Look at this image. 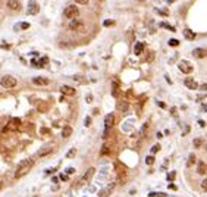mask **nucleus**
Masks as SVG:
<instances>
[{"label": "nucleus", "mask_w": 207, "mask_h": 197, "mask_svg": "<svg viewBox=\"0 0 207 197\" xmlns=\"http://www.w3.org/2000/svg\"><path fill=\"white\" fill-rule=\"evenodd\" d=\"M34 166V159H24L16 168L15 171V178H21V177H24V175H27Z\"/></svg>", "instance_id": "nucleus-1"}, {"label": "nucleus", "mask_w": 207, "mask_h": 197, "mask_svg": "<svg viewBox=\"0 0 207 197\" xmlns=\"http://www.w3.org/2000/svg\"><path fill=\"white\" fill-rule=\"evenodd\" d=\"M0 85H2L3 88H15L18 85V79L12 75H5L0 79Z\"/></svg>", "instance_id": "nucleus-2"}, {"label": "nucleus", "mask_w": 207, "mask_h": 197, "mask_svg": "<svg viewBox=\"0 0 207 197\" xmlns=\"http://www.w3.org/2000/svg\"><path fill=\"white\" fill-rule=\"evenodd\" d=\"M113 124H115V115L113 113L106 115V118H104V134H103V138H106L109 135V131L113 126Z\"/></svg>", "instance_id": "nucleus-3"}, {"label": "nucleus", "mask_w": 207, "mask_h": 197, "mask_svg": "<svg viewBox=\"0 0 207 197\" xmlns=\"http://www.w3.org/2000/svg\"><path fill=\"white\" fill-rule=\"evenodd\" d=\"M63 15H65V18H68V19H72V18H77V16L79 15V10H78L77 6H68V8L63 10Z\"/></svg>", "instance_id": "nucleus-4"}, {"label": "nucleus", "mask_w": 207, "mask_h": 197, "mask_svg": "<svg viewBox=\"0 0 207 197\" xmlns=\"http://www.w3.org/2000/svg\"><path fill=\"white\" fill-rule=\"evenodd\" d=\"M40 12V5L35 2V0H30L28 2V6H27V13L28 15H37Z\"/></svg>", "instance_id": "nucleus-5"}, {"label": "nucleus", "mask_w": 207, "mask_h": 197, "mask_svg": "<svg viewBox=\"0 0 207 197\" xmlns=\"http://www.w3.org/2000/svg\"><path fill=\"white\" fill-rule=\"evenodd\" d=\"M178 66H179V69H181L182 74H191L193 72V65L188 60H181Z\"/></svg>", "instance_id": "nucleus-6"}, {"label": "nucleus", "mask_w": 207, "mask_h": 197, "mask_svg": "<svg viewBox=\"0 0 207 197\" xmlns=\"http://www.w3.org/2000/svg\"><path fill=\"white\" fill-rule=\"evenodd\" d=\"M94 172H96V169H94L93 166H91V168H88V171L84 173V177L79 180V182H78V184H75V187H77V185H81V184H84V182H87V181H88V180H90V178L94 175Z\"/></svg>", "instance_id": "nucleus-7"}, {"label": "nucleus", "mask_w": 207, "mask_h": 197, "mask_svg": "<svg viewBox=\"0 0 207 197\" xmlns=\"http://www.w3.org/2000/svg\"><path fill=\"white\" fill-rule=\"evenodd\" d=\"M32 82H34L35 85H41V87H46V85L50 84V81H49L47 78H44V77H34V78H32Z\"/></svg>", "instance_id": "nucleus-8"}, {"label": "nucleus", "mask_w": 207, "mask_h": 197, "mask_svg": "<svg viewBox=\"0 0 207 197\" xmlns=\"http://www.w3.org/2000/svg\"><path fill=\"white\" fill-rule=\"evenodd\" d=\"M184 84H185V87H187V88H190V90H197L198 88V84L193 78H187L185 81H184Z\"/></svg>", "instance_id": "nucleus-9"}, {"label": "nucleus", "mask_w": 207, "mask_h": 197, "mask_svg": "<svg viewBox=\"0 0 207 197\" xmlns=\"http://www.w3.org/2000/svg\"><path fill=\"white\" fill-rule=\"evenodd\" d=\"M115 190V185L113 184H110V185H107L106 188H103L100 193H99V197H109L110 194H112V191Z\"/></svg>", "instance_id": "nucleus-10"}, {"label": "nucleus", "mask_w": 207, "mask_h": 197, "mask_svg": "<svg viewBox=\"0 0 207 197\" xmlns=\"http://www.w3.org/2000/svg\"><path fill=\"white\" fill-rule=\"evenodd\" d=\"M60 93L65 94V96H74L75 94V88H72V87H69V85H62L60 87Z\"/></svg>", "instance_id": "nucleus-11"}, {"label": "nucleus", "mask_w": 207, "mask_h": 197, "mask_svg": "<svg viewBox=\"0 0 207 197\" xmlns=\"http://www.w3.org/2000/svg\"><path fill=\"white\" fill-rule=\"evenodd\" d=\"M81 27H84V24L81 22V21H77L74 19L71 24H69V30H72V31H77V30H81Z\"/></svg>", "instance_id": "nucleus-12"}, {"label": "nucleus", "mask_w": 207, "mask_h": 197, "mask_svg": "<svg viewBox=\"0 0 207 197\" xmlns=\"http://www.w3.org/2000/svg\"><path fill=\"white\" fill-rule=\"evenodd\" d=\"M206 172H207V165L204 162H198L197 163V173L198 175H206Z\"/></svg>", "instance_id": "nucleus-13"}, {"label": "nucleus", "mask_w": 207, "mask_h": 197, "mask_svg": "<svg viewBox=\"0 0 207 197\" xmlns=\"http://www.w3.org/2000/svg\"><path fill=\"white\" fill-rule=\"evenodd\" d=\"M19 119L18 118H13V119H10L9 121V124H8V129H10V131H13V129H16L18 126H19Z\"/></svg>", "instance_id": "nucleus-14"}, {"label": "nucleus", "mask_w": 207, "mask_h": 197, "mask_svg": "<svg viewBox=\"0 0 207 197\" xmlns=\"http://www.w3.org/2000/svg\"><path fill=\"white\" fill-rule=\"evenodd\" d=\"M143 50H144V43H135V46H134V53L138 56V55H141L143 53Z\"/></svg>", "instance_id": "nucleus-15"}, {"label": "nucleus", "mask_w": 207, "mask_h": 197, "mask_svg": "<svg viewBox=\"0 0 207 197\" xmlns=\"http://www.w3.org/2000/svg\"><path fill=\"white\" fill-rule=\"evenodd\" d=\"M193 55H194L195 57H198V59H203V57H206L207 50H206V49H195V50L193 52Z\"/></svg>", "instance_id": "nucleus-16"}, {"label": "nucleus", "mask_w": 207, "mask_h": 197, "mask_svg": "<svg viewBox=\"0 0 207 197\" xmlns=\"http://www.w3.org/2000/svg\"><path fill=\"white\" fill-rule=\"evenodd\" d=\"M8 6H9V9H12V10H18V9L21 8V3H19V0H9Z\"/></svg>", "instance_id": "nucleus-17"}, {"label": "nucleus", "mask_w": 207, "mask_h": 197, "mask_svg": "<svg viewBox=\"0 0 207 197\" xmlns=\"http://www.w3.org/2000/svg\"><path fill=\"white\" fill-rule=\"evenodd\" d=\"M184 37H185L187 40H194V38H195V34H194V31H191L190 28H185V30H184Z\"/></svg>", "instance_id": "nucleus-18"}, {"label": "nucleus", "mask_w": 207, "mask_h": 197, "mask_svg": "<svg viewBox=\"0 0 207 197\" xmlns=\"http://www.w3.org/2000/svg\"><path fill=\"white\" fill-rule=\"evenodd\" d=\"M71 134H72V128H71V126H65V128L62 129V137H63V138L71 137Z\"/></svg>", "instance_id": "nucleus-19"}, {"label": "nucleus", "mask_w": 207, "mask_h": 197, "mask_svg": "<svg viewBox=\"0 0 207 197\" xmlns=\"http://www.w3.org/2000/svg\"><path fill=\"white\" fill-rule=\"evenodd\" d=\"M50 150H52V146L44 147V149H41V150L38 151V155H40V156H46V155H49V153H50Z\"/></svg>", "instance_id": "nucleus-20"}, {"label": "nucleus", "mask_w": 207, "mask_h": 197, "mask_svg": "<svg viewBox=\"0 0 207 197\" xmlns=\"http://www.w3.org/2000/svg\"><path fill=\"white\" fill-rule=\"evenodd\" d=\"M112 94H113L115 97L119 96V88H118V82H116V81H113V90H112Z\"/></svg>", "instance_id": "nucleus-21"}, {"label": "nucleus", "mask_w": 207, "mask_h": 197, "mask_svg": "<svg viewBox=\"0 0 207 197\" xmlns=\"http://www.w3.org/2000/svg\"><path fill=\"white\" fill-rule=\"evenodd\" d=\"M119 111H122V112H126L128 111V103L126 102H122V103H119Z\"/></svg>", "instance_id": "nucleus-22"}, {"label": "nucleus", "mask_w": 207, "mask_h": 197, "mask_svg": "<svg viewBox=\"0 0 207 197\" xmlns=\"http://www.w3.org/2000/svg\"><path fill=\"white\" fill-rule=\"evenodd\" d=\"M194 162H195V156H194V155H190V158H188V160H187V166H188V168L193 166Z\"/></svg>", "instance_id": "nucleus-23"}, {"label": "nucleus", "mask_w": 207, "mask_h": 197, "mask_svg": "<svg viewBox=\"0 0 207 197\" xmlns=\"http://www.w3.org/2000/svg\"><path fill=\"white\" fill-rule=\"evenodd\" d=\"M109 155V147L104 144L103 147H101V151H100V156H107Z\"/></svg>", "instance_id": "nucleus-24"}, {"label": "nucleus", "mask_w": 207, "mask_h": 197, "mask_svg": "<svg viewBox=\"0 0 207 197\" xmlns=\"http://www.w3.org/2000/svg\"><path fill=\"white\" fill-rule=\"evenodd\" d=\"M103 25H104V27H113V25H115V21H113V19H106L104 22H103Z\"/></svg>", "instance_id": "nucleus-25"}, {"label": "nucleus", "mask_w": 207, "mask_h": 197, "mask_svg": "<svg viewBox=\"0 0 207 197\" xmlns=\"http://www.w3.org/2000/svg\"><path fill=\"white\" fill-rule=\"evenodd\" d=\"M178 44H179V41H178V40H175V38L169 40V46H172V47H176Z\"/></svg>", "instance_id": "nucleus-26"}, {"label": "nucleus", "mask_w": 207, "mask_h": 197, "mask_svg": "<svg viewBox=\"0 0 207 197\" xmlns=\"http://www.w3.org/2000/svg\"><path fill=\"white\" fill-rule=\"evenodd\" d=\"M159 150H160V144H156V146H153V147H151V150H150V151H151V155H154V153H157Z\"/></svg>", "instance_id": "nucleus-27"}, {"label": "nucleus", "mask_w": 207, "mask_h": 197, "mask_svg": "<svg viewBox=\"0 0 207 197\" xmlns=\"http://www.w3.org/2000/svg\"><path fill=\"white\" fill-rule=\"evenodd\" d=\"M146 163H147V165H153V163H154V158H153V156H147V158H146Z\"/></svg>", "instance_id": "nucleus-28"}, {"label": "nucleus", "mask_w": 207, "mask_h": 197, "mask_svg": "<svg viewBox=\"0 0 207 197\" xmlns=\"http://www.w3.org/2000/svg\"><path fill=\"white\" fill-rule=\"evenodd\" d=\"M150 196L153 197V196H156V197H168V194H165V193H150Z\"/></svg>", "instance_id": "nucleus-29"}, {"label": "nucleus", "mask_w": 207, "mask_h": 197, "mask_svg": "<svg viewBox=\"0 0 207 197\" xmlns=\"http://www.w3.org/2000/svg\"><path fill=\"white\" fill-rule=\"evenodd\" d=\"M160 27H163V28H168V30H170V31H175V28H173V27H170L169 24H165V22H162V24H160Z\"/></svg>", "instance_id": "nucleus-30"}, {"label": "nucleus", "mask_w": 207, "mask_h": 197, "mask_svg": "<svg viewBox=\"0 0 207 197\" xmlns=\"http://www.w3.org/2000/svg\"><path fill=\"white\" fill-rule=\"evenodd\" d=\"M201 143H203V140H201V138H197V140L194 141V146H195V147H200Z\"/></svg>", "instance_id": "nucleus-31"}, {"label": "nucleus", "mask_w": 207, "mask_h": 197, "mask_svg": "<svg viewBox=\"0 0 207 197\" xmlns=\"http://www.w3.org/2000/svg\"><path fill=\"white\" fill-rule=\"evenodd\" d=\"M19 27H21L22 30H27V28H30V24H27V22H22Z\"/></svg>", "instance_id": "nucleus-32"}, {"label": "nucleus", "mask_w": 207, "mask_h": 197, "mask_svg": "<svg viewBox=\"0 0 207 197\" xmlns=\"http://www.w3.org/2000/svg\"><path fill=\"white\" fill-rule=\"evenodd\" d=\"M168 180H169V181H173V180H175V172H170V173L168 175Z\"/></svg>", "instance_id": "nucleus-33"}, {"label": "nucleus", "mask_w": 207, "mask_h": 197, "mask_svg": "<svg viewBox=\"0 0 207 197\" xmlns=\"http://www.w3.org/2000/svg\"><path fill=\"white\" fill-rule=\"evenodd\" d=\"M201 187H203V190H204V191H207V178L201 182Z\"/></svg>", "instance_id": "nucleus-34"}, {"label": "nucleus", "mask_w": 207, "mask_h": 197, "mask_svg": "<svg viewBox=\"0 0 207 197\" xmlns=\"http://www.w3.org/2000/svg\"><path fill=\"white\" fill-rule=\"evenodd\" d=\"M74 155H75V149H72V150H69V153H68V155H66V156H68V158H72Z\"/></svg>", "instance_id": "nucleus-35"}, {"label": "nucleus", "mask_w": 207, "mask_h": 197, "mask_svg": "<svg viewBox=\"0 0 207 197\" xmlns=\"http://www.w3.org/2000/svg\"><path fill=\"white\" fill-rule=\"evenodd\" d=\"M77 3H79V5H87L88 3V0H75Z\"/></svg>", "instance_id": "nucleus-36"}, {"label": "nucleus", "mask_w": 207, "mask_h": 197, "mask_svg": "<svg viewBox=\"0 0 207 197\" xmlns=\"http://www.w3.org/2000/svg\"><path fill=\"white\" fill-rule=\"evenodd\" d=\"M60 180H62V181H68V175H66V173H62V175H60Z\"/></svg>", "instance_id": "nucleus-37"}, {"label": "nucleus", "mask_w": 207, "mask_h": 197, "mask_svg": "<svg viewBox=\"0 0 207 197\" xmlns=\"http://www.w3.org/2000/svg\"><path fill=\"white\" fill-rule=\"evenodd\" d=\"M90 124H91V118H87V119H85V125L88 126Z\"/></svg>", "instance_id": "nucleus-38"}, {"label": "nucleus", "mask_w": 207, "mask_h": 197, "mask_svg": "<svg viewBox=\"0 0 207 197\" xmlns=\"http://www.w3.org/2000/svg\"><path fill=\"white\" fill-rule=\"evenodd\" d=\"M169 188H172V190H176V188H178V187H176V185H175V184H170V185H169Z\"/></svg>", "instance_id": "nucleus-39"}, {"label": "nucleus", "mask_w": 207, "mask_h": 197, "mask_svg": "<svg viewBox=\"0 0 207 197\" xmlns=\"http://www.w3.org/2000/svg\"><path fill=\"white\" fill-rule=\"evenodd\" d=\"M200 88H201V90H207V84H203V85L200 87Z\"/></svg>", "instance_id": "nucleus-40"}, {"label": "nucleus", "mask_w": 207, "mask_h": 197, "mask_svg": "<svg viewBox=\"0 0 207 197\" xmlns=\"http://www.w3.org/2000/svg\"><path fill=\"white\" fill-rule=\"evenodd\" d=\"M203 111H206V112H207V104H204V106H203Z\"/></svg>", "instance_id": "nucleus-41"}, {"label": "nucleus", "mask_w": 207, "mask_h": 197, "mask_svg": "<svg viewBox=\"0 0 207 197\" xmlns=\"http://www.w3.org/2000/svg\"><path fill=\"white\" fill-rule=\"evenodd\" d=\"M2 187H3V182H2V181H0V188H2Z\"/></svg>", "instance_id": "nucleus-42"}, {"label": "nucleus", "mask_w": 207, "mask_h": 197, "mask_svg": "<svg viewBox=\"0 0 207 197\" xmlns=\"http://www.w3.org/2000/svg\"><path fill=\"white\" fill-rule=\"evenodd\" d=\"M138 2H144V0H138Z\"/></svg>", "instance_id": "nucleus-43"}, {"label": "nucleus", "mask_w": 207, "mask_h": 197, "mask_svg": "<svg viewBox=\"0 0 207 197\" xmlns=\"http://www.w3.org/2000/svg\"><path fill=\"white\" fill-rule=\"evenodd\" d=\"M206 150H207V147H206Z\"/></svg>", "instance_id": "nucleus-44"}]
</instances>
